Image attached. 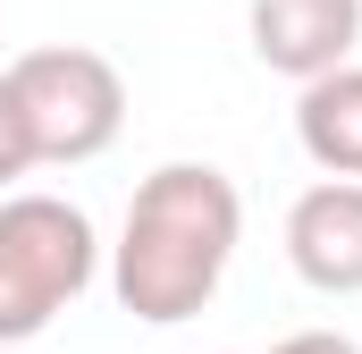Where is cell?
<instances>
[{
  "label": "cell",
  "instance_id": "4",
  "mask_svg": "<svg viewBox=\"0 0 362 354\" xmlns=\"http://www.w3.org/2000/svg\"><path fill=\"white\" fill-rule=\"evenodd\" d=\"M245 42H253V59L270 76L303 85V76L354 59L362 0H245Z\"/></svg>",
  "mask_w": 362,
  "mask_h": 354
},
{
  "label": "cell",
  "instance_id": "6",
  "mask_svg": "<svg viewBox=\"0 0 362 354\" xmlns=\"http://www.w3.org/2000/svg\"><path fill=\"white\" fill-rule=\"evenodd\" d=\"M295 144L320 177H362V59H337L295 93Z\"/></svg>",
  "mask_w": 362,
  "mask_h": 354
},
{
  "label": "cell",
  "instance_id": "1",
  "mask_svg": "<svg viewBox=\"0 0 362 354\" xmlns=\"http://www.w3.org/2000/svg\"><path fill=\"white\" fill-rule=\"evenodd\" d=\"M245 245V194L236 177L211 161H160L127 194L118 245H110V295L144 321V329H177L194 321Z\"/></svg>",
  "mask_w": 362,
  "mask_h": 354
},
{
  "label": "cell",
  "instance_id": "2",
  "mask_svg": "<svg viewBox=\"0 0 362 354\" xmlns=\"http://www.w3.org/2000/svg\"><path fill=\"white\" fill-rule=\"evenodd\" d=\"M101 270V236L68 194H0V346L42 338Z\"/></svg>",
  "mask_w": 362,
  "mask_h": 354
},
{
  "label": "cell",
  "instance_id": "3",
  "mask_svg": "<svg viewBox=\"0 0 362 354\" xmlns=\"http://www.w3.org/2000/svg\"><path fill=\"white\" fill-rule=\"evenodd\" d=\"M0 76L17 93L34 169H85L127 127V76H118V59H101L85 42H42V51L8 59Z\"/></svg>",
  "mask_w": 362,
  "mask_h": 354
},
{
  "label": "cell",
  "instance_id": "7",
  "mask_svg": "<svg viewBox=\"0 0 362 354\" xmlns=\"http://www.w3.org/2000/svg\"><path fill=\"white\" fill-rule=\"evenodd\" d=\"M34 169V144H25V118H17V93H8V76H0V194L17 185V177Z\"/></svg>",
  "mask_w": 362,
  "mask_h": 354
},
{
  "label": "cell",
  "instance_id": "8",
  "mask_svg": "<svg viewBox=\"0 0 362 354\" xmlns=\"http://www.w3.org/2000/svg\"><path fill=\"white\" fill-rule=\"evenodd\" d=\"M270 354H362L346 329H295V338H278Z\"/></svg>",
  "mask_w": 362,
  "mask_h": 354
},
{
  "label": "cell",
  "instance_id": "5",
  "mask_svg": "<svg viewBox=\"0 0 362 354\" xmlns=\"http://www.w3.org/2000/svg\"><path fill=\"white\" fill-rule=\"evenodd\" d=\"M286 262L320 295H362V177H320L286 211Z\"/></svg>",
  "mask_w": 362,
  "mask_h": 354
}]
</instances>
